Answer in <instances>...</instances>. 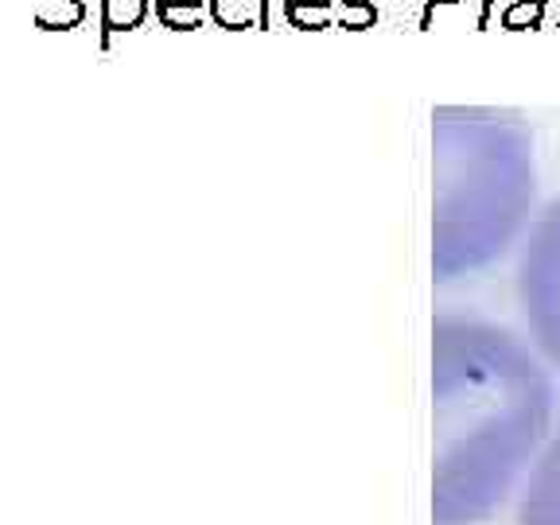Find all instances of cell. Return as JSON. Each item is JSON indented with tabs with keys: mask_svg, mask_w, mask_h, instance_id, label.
I'll return each instance as SVG.
<instances>
[{
	"mask_svg": "<svg viewBox=\"0 0 560 525\" xmlns=\"http://www.w3.org/2000/svg\"><path fill=\"white\" fill-rule=\"evenodd\" d=\"M432 522H487L549 444V370L506 327L440 312L432 319Z\"/></svg>",
	"mask_w": 560,
	"mask_h": 525,
	"instance_id": "cell-1",
	"label": "cell"
},
{
	"mask_svg": "<svg viewBox=\"0 0 560 525\" xmlns=\"http://www.w3.org/2000/svg\"><path fill=\"white\" fill-rule=\"evenodd\" d=\"M537 195L534 132L487 105L432 109V277L487 269L517 242Z\"/></svg>",
	"mask_w": 560,
	"mask_h": 525,
	"instance_id": "cell-2",
	"label": "cell"
},
{
	"mask_svg": "<svg viewBox=\"0 0 560 525\" xmlns=\"http://www.w3.org/2000/svg\"><path fill=\"white\" fill-rule=\"evenodd\" d=\"M517 307L529 339L560 370V195L534 219L517 254Z\"/></svg>",
	"mask_w": 560,
	"mask_h": 525,
	"instance_id": "cell-3",
	"label": "cell"
},
{
	"mask_svg": "<svg viewBox=\"0 0 560 525\" xmlns=\"http://www.w3.org/2000/svg\"><path fill=\"white\" fill-rule=\"evenodd\" d=\"M517 525H560V432L529 467L517 499Z\"/></svg>",
	"mask_w": 560,
	"mask_h": 525,
	"instance_id": "cell-4",
	"label": "cell"
},
{
	"mask_svg": "<svg viewBox=\"0 0 560 525\" xmlns=\"http://www.w3.org/2000/svg\"><path fill=\"white\" fill-rule=\"evenodd\" d=\"M156 0H97V32H102V47L114 44V35L137 32L149 24V16Z\"/></svg>",
	"mask_w": 560,
	"mask_h": 525,
	"instance_id": "cell-5",
	"label": "cell"
},
{
	"mask_svg": "<svg viewBox=\"0 0 560 525\" xmlns=\"http://www.w3.org/2000/svg\"><path fill=\"white\" fill-rule=\"evenodd\" d=\"M32 20L39 32H74L90 20V4L86 0H35Z\"/></svg>",
	"mask_w": 560,
	"mask_h": 525,
	"instance_id": "cell-6",
	"label": "cell"
},
{
	"mask_svg": "<svg viewBox=\"0 0 560 525\" xmlns=\"http://www.w3.org/2000/svg\"><path fill=\"white\" fill-rule=\"evenodd\" d=\"M152 12L167 32H195L210 20V0H156Z\"/></svg>",
	"mask_w": 560,
	"mask_h": 525,
	"instance_id": "cell-7",
	"label": "cell"
},
{
	"mask_svg": "<svg viewBox=\"0 0 560 525\" xmlns=\"http://www.w3.org/2000/svg\"><path fill=\"white\" fill-rule=\"evenodd\" d=\"M335 0H280V16L289 27H300V32H327L335 27Z\"/></svg>",
	"mask_w": 560,
	"mask_h": 525,
	"instance_id": "cell-8",
	"label": "cell"
},
{
	"mask_svg": "<svg viewBox=\"0 0 560 525\" xmlns=\"http://www.w3.org/2000/svg\"><path fill=\"white\" fill-rule=\"evenodd\" d=\"M210 20L226 32H245L261 20V0H210Z\"/></svg>",
	"mask_w": 560,
	"mask_h": 525,
	"instance_id": "cell-9",
	"label": "cell"
},
{
	"mask_svg": "<svg viewBox=\"0 0 560 525\" xmlns=\"http://www.w3.org/2000/svg\"><path fill=\"white\" fill-rule=\"evenodd\" d=\"M545 12H549V0H510L499 16V27L506 32H534L545 24Z\"/></svg>",
	"mask_w": 560,
	"mask_h": 525,
	"instance_id": "cell-10",
	"label": "cell"
},
{
	"mask_svg": "<svg viewBox=\"0 0 560 525\" xmlns=\"http://www.w3.org/2000/svg\"><path fill=\"white\" fill-rule=\"evenodd\" d=\"M377 0H339V16H335V27L342 32H366V27H377Z\"/></svg>",
	"mask_w": 560,
	"mask_h": 525,
	"instance_id": "cell-11",
	"label": "cell"
},
{
	"mask_svg": "<svg viewBox=\"0 0 560 525\" xmlns=\"http://www.w3.org/2000/svg\"><path fill=\"white\" fill-rule=\"evenodd\" d=\"M455 4H464V0H424V9H420V32H429L432 20H436L440 9H455Z\"/></svg>",
	"mask_w": 560,
	"mask_h": 525,
	"instance_id": "cell-12",
	"label": "cell"
},
{
	"mask_svg": "<svg viewBox=\"0 0 560 525\" xmlns=\"http://www.w3.org/2000/svg\"><path fill=\"white\" fill-rule=\"evenodd\" d=\"M494 4H499V0H482L479 16H475V27H490V16H494Z\"/></svg>",
	"mask_w": 560,
	"mask_h": 525,
	"instance_id": "cell-13",
	"label": "cell"
},
{
	"mask_svg": "<svg viewBox=\"0 0 560 525\" xmlns=\"http://www.w3.org/2000/svg\"><path fill=\"white\" fill-rule=\"evenodd\" d=\"M257 27H272V0H261V20H257Z\"/></svg>",
	"mask_w": 560,
	"mask_h": 525,
	"instance_id": "cell-14",
	"label": "cell"
},
{
	"mask_svg": "<svg viewBox=\"0 0 560 525\" xmlns=\"http://www.w3.org/2000/svg\"><path fill=\"white\" fill-rule=\"evenodd\" d=\"M557 27H560V20H557Z\"/></svg>",
	"mask_w": 560,
	"mask_h": 525,
	"instance_id": "cell-15",
	"label": "cell"
}]
</instances>
